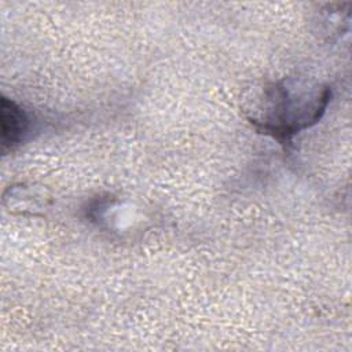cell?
Listing matches in <instances>:
<instances>
[{
    "mask_svg": "<svg viewBox=\"0 0 352 352\" xmlns=\"http://www.w3.org/2000/svg\"><path fill=\"white\" fill-rule=\"evenodd\" d=\"M330 95L320 82L289 77L258 88L248 100L246 116L264 133L287 140L320 120Z\"/></svg>",
    "mask_w": 352,
    "mask_h": 352,
    "instance_id": "6da1fadb",
    "label": "cell"
},
{
    "mask_svg": "<svg viewBox=\"0 0 352 352\" xmlns=\"http://www.w3.org/2000/svg\"><path fill=\"white\" fill-rule=\"evenodd\" d=\"M1 120V150L3 153L12 150L21 143L29 128V118L23 109L8 98H1L0 107Z\"/></svg>",
    "mask_w": 352,
    "mask_h": 352,
    "instance_id": "7a4b0ae2",
    "label": "cell"
}]
</instances>
